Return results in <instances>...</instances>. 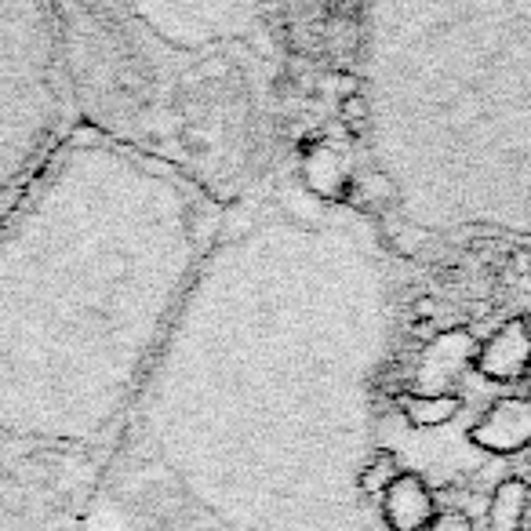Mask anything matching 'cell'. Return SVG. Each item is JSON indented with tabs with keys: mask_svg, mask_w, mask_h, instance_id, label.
I'll return each mask as SVG.
<instances>
[{
	"mask_svg": "<svg viewBox=\"0 0 531 531\" xmlns=\"http://www.w3.org/2000/svg\"><path fill=\"white\" fill-rule=\"evenodd\" d=\"M473 441L495 451H517L531 441V404L528 401H506L499 408H491L477 430Z\"/></svg>",
	"mask_w": 531,
	"mask_h": 531,
	"instance_id": "cell-2",
	"label": "cell"
},
{
	"mask_svg": "<svg viewBox=\"0 0 531 531\" xmlns=\"http://www.w3.org/2000/svg\"><path fill=\"white\" fill-rule=\"evenodd\" d=\"M524 513H528V484L502 481L499 488H495V502H491V528L521 531Z\"/></svg>",
	"mask_w": 531,
	"mask_h": 531,
	"instance_id": "cell-4",
	"label": "cell"
},
{
	"mask_svg": "<svg viewBox=\"0 0 531 531\" xmlns=\"http://www.w3.org/2000/svg\"><path fill=\"white\" fill-rule=\"evenodd\" d=\"M477 368H481L484 375H491V379H502V382L524 375V371L531 368V331H528V324L524 321L506 324V328L488 342V350L481 353Z\"/></svg>",
	"mask_w": 531,
	"mask_h": 531,
	"instance_id": "cell-1",
	"label": "cell"
},
{
	"mask_svg": "<svg viewBox=\"0 0 531 531\" xmlns=\"http://www.w3.org/2000/svg\"><path fill=\"white\" fill-rule=\"evenodd\" d=\"M397 477H401V473L393 470V455H382V459L371 466L368 477H364V488H368L371 495H386V488H390Z\"/></svg>",
	"mask_w": 531,
	"mask_h": 531,
	"instance_id": "cell-6",
	"label": "cell"
},
{
	"mask_svg": "<svg viewBox=\"0 0 531 531\" xmlns=\"http://www.w3.org/2000/svg\"><path fill=\"white\" fill-rule=\"evenodd\" d=\"M382 513L397 531H419L433 521V499L415 473H401L382 495Z\"/></svg>",
	"mask_w": 531,
	"mask_h": 531,
	"instance_id": "cell-3",
	"label": "cell"
},
{
	"mask_svg": "<svg viewBox=\"0 0 531 531\" xmlns=\"http://www.w3.org/2000/svg\"><path fill=\"white\" fill-rule=\"evenodd\" d=\"M433 531H470V517L459 510H448V513H433Z\"/></svg>",
	"mask_w": 531,
	"mask_h": 531,
	"instance_id": "cell-7",
	"label": "cell"
},
{
	"mask_svg": "<svg viewBox=\"0 0 531 531\" xmlns=\"http://www.w3.org/2000/svg\"><path fill=\"white\" fill-rule=\"evenodd\" d=\"M455 411H459V401H455V397H408V401H404V415H408L415 426L448 422Z\"/></svg>",
	"mask_w": 531,
	"mask_h": 531,
	"instance_id": "cell-5",
	"label": "cell"
}]
</instances>
